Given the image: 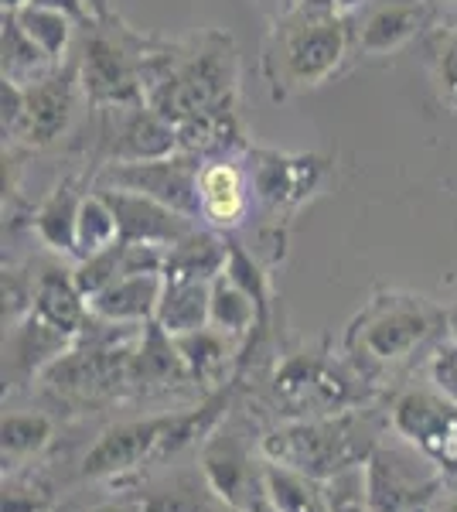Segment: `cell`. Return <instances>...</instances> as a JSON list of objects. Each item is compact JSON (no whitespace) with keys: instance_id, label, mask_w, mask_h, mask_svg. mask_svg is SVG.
Instances as JSON below:
<instances>
[{"instance_id":"6da1fadb","label":"cell","mask_w":457,"mask_h":512,"mask_svg":"<svg viewBox=\"0 0 457 512\" xmlns=\"http://www.w3.org/2000/svg\"><path fill=\"white\" fill-rule=\"evenodd\" d=\"M355 52L348 14L331 0H294L273 18L260 52V76L273 103L311 93L345 69Z\"/></svg>"},{"instance_id":"7a4b0ae2","label":"cell","mask_w":457,"mask_h":512,"mask_svg":"<svg viewBox=\"0 0 457 512\" xmlns=\"http://www.w3.org/2000/svg\"><path fill=\"white\" fill-rule=\"evenodd\" d=\"M178 41H161L140 35L120 14L96 18L82 28L76 45L82 96L96 110H120V106H144L147 93L157 86L164 69L174 59Z\"/></svg>"},{"instance_id":"3957f363","label":"cell","mask_w":457,"mask_h":512,"mask_svg":"<svg viewBox=\"0 0 457 512\" xmlns=\"http://www.w3.org/2000/svg\"><path fill=\"white\" fill-rule=\"evenodd\" d=\"M239 99V52L229 31L209 28L202 35L178 41L174 59L147 93V106L164 120L188 123L209 113L236 110Z\"/></svg>"},{"instance_id":"277c9868","label":"cell","mask_w":457,"mask_h":512,"mask_svg":"<svg viewBox=\"0 0 457 512\" xmlns=\"http://www.w3.org/2000/svg\"><path fill=\"white\" fill-rule=\"evenodd\" d=\"M440 325V315L430 308L423 297H403V294H382L372 301L369 311L348 332V345L369 359H400L434 332Z\"/></svg>"},{"instance_id":"5b68a950","label":"cell","mask_w":457,"mask_h":512,"mask_svg":"<svg viewBox=\"0 0 457 512\" xmlns=\"http://www.w3.org/2000/svg\"><path fill=\"white\" fill-rule=\"evenodd\" d=\"M82 86H79V65L76 55L62 62L58 69L48 72L45 79L24 86V113L21 123L4 144H21L28 151H45L55 140L69 134L72 120H76Z\"/></svg>"},{"instance_id":"8992f818","label":"cell","mask_w":457,"mask_h":512,"mask_svg":"<svg viewBox=\"0 0 457 512\" xmlns=\"http://www.w3.org/2000/svg\"><path fill=\"white\" fill-rule=\"evenodd\" d=\"M205 158L198 154H171L161 161H140V164H103L96 175V185L127 188V192H140L147 198L171 205L174 212L188 219L198 216V175H202Z\"/></svg>"},{"instance_id":"52a82bcc","label":"cell","mask_w":457,"mask_h":512,"mask_svg":"<svg viewBox=\"0 0 457 512\" xmlns=\"http://www.w3.org/2000/svg\"><path fill=\"white\" fill-rule=\"evenodd\" d=\"M249 188L267 209H297L328 185L331 164L318 154H280L249 147L246 151Z\"/></svg>"},{"instance_id":"ba28073f","label":"cell","mask_w":457,"mask_h":512,"mask_svg":"<svg viewBox=\"0 0 457 512\" xmlns=\"http://www.w3.org/2000/svg\"><path fill=\"white\" fill-rule=\"evenodd\" d=\"M110 113L116 123L103 127V154L106 164H140V161H161L181 151L178 127L164 120L151 106H120Z\"/></svg>"},{"instance_id":"9c48e42d","label":"cell","mask_w":457,"mask_h":512,"mask_svg":"<svg viewBox=\"0 0 457 512\" xmlns=\"http://www.w3.org/2000/svg\"><path fill=\"white\" fill-rule=\"evenodd\" d=\"M393 424L403 437L457 475V403L437 393H406L393 410Z\"/></svg>"},{"instance_id":"30bf717a","label":"cell","mask_w":457,"mask_h":512,"mask_svg":"<svg viewBox=\"0 0 457 512\" xmlns=\"http://www.w3.org/2000/svg\"><path fill=\"white\" fill-rule=\"evenodd\" d=\"M106 195L110 209L116 212V226H120V243H147V246H174L198 229V219H188L174 212L171 205L147 198L127 188L96 185Z\"/></svg>"},{"instance_id":"8fae6325","label":"cell","mask_w":457,"mask_h":512,"mask_svg":"<svg viewBox=\"0 0 457 512\" xmlns=\"http://www.w3.org/2000/svg\"><path fill=\"white\" fill-rule=\"evenodd\" d=\"M434 21V0H372L365 4L362 21L355 24V52L393 55L423 35Z\"/></svg>"},{"instance_id":"7c38bea8","label":"cell","mask_w":457,"mask_h":512,"mask_svg":"<svg viewBox=\"0 0 457 512\" xmlns=\"http://www.w3.org/2000/svg\"><path fill=\"white\" fill-rule=\"evenodd\" d=\"M253 188H249L246 164L239 158H212L198 175V216L215 233H232L243 226Z\"/></svg>"},{"instance_id":"4fadbf2b","label":"cell","mask_w":457,"mask_h":512,"mask_svg":"<svg viewBox=\"0 0 457 512\" xmlns=\"http://www.w3.org/2000/svg\"><path fill=\"white\" fill-rule=\"evenodd\" d=\"M86 198V178L72 175L62 178L48 192L45 202L35 212V229L52 250L76 256V233H79V209Z\"/></svg>"},{"instance_id":"5bb4252c","label":"cell","mask_w":457,"mask_h":512,"mask_svg":"<svg viewBox=\"0 0 457 512\" xmlns=\"http://www.w3.org/2000/svg\"><path fill=\"white\" fill-rule=\"evenodd\" d=\"M161 294L164 291L157 274H120L93 297V308L103 318H144L161 304Z\"/></svg>"},{"instance_id":"9a60e30c","label":"cell","mask_w":457,"mask_h":512,"mask_svg":"<svg viewBox=\"0 0 457 512\" xmlns=\"http://www.w3.org/2000/svg\"><path fill=\"white\" fill-rule=\"evenodd\" d=\"M0 45H4V79L18 82V86H31V82L45 79L48 72L58 69V62L48 59L35 41H31L28 31L21 28L14 11H4V41Z\"/></svg>"},{"instance_id":"2e32d148","label":"cell","mask_w":457,"mask_h":512,"mask_svg":"<svg viewBox=\"0 0 457 512\" xmlns=\"http://www.w3.org/2000/svg\"><path fill=\"white\" fill-rule=\"evenodd\" d=\"M14 18L21 21V28L28 31L31 41L48 55L52 62L62 65L65 59H72V38H76L79 24L62 11H52V7H41V4H21L14 11Z\"/></svg>"},{"instance_id":"e0dca14e","label":"cell","mask_w":457,"mask_h":512,"mask_svg":"<svg viewBox=\"0 0 457 512\" xmlns=\"http://www.w3.org/2000/svg\"><path fill=\"white\" fill-rule=\"evenodd\" d=\"M205 315H212V291H205V280L171 277L168 291L161 294V321L168 332H195Z\"/></svg>"},{"instance_id":"ac0fdd59","label":"cell","mask_w":457,"mask_h":512,"mask_svg":"<svg viewBox=\"0 0 457 512\" xmlns=\"http://www.w3.org/2000/svg\"><path fill=\"white\" fill-rule=\"evenodd\" d=\"M120 243V226H116V212L110 209L106 195L93 188L86 198H82L79 209V233H76V256L86 260V256H96L110 246Z\"/></svg>"},{"instance_id":"d6986e66","label":"cell","mask_w":457,"mask_h":512,"mask_svg":"<svg viewBox=\"0 0 457 512\" xmlns=\"http://www.w3.org/2000/svg\"><path fill=\"white\" fill-rule=\"evenodd\" d=\"M38 308L55 328L72 332V328H76V321H79V291L65 284L58 274H48L45 280H41V287H38Z\"/></svg>"},{"instance_id":"ffe728a7","label":"cell","mask_w":457,"mask_h":512,"mask_svg":"<svg viewBox=\"0 0 457 512\" xmlns=\"http://www.w3.org/2000/svg\"><path fill=\"white\" fill-rule=\"evenodd\" d=\"M249 294L243 284H236L232 277H222L215 280L212 287V318L219 321V325H226L229 332H239L243 325H249V318H253V301H249Z\"/></svg>"},{"instance_id":"44dd1931","label":"cell","mask_w":457,"mask_h":512,"mask_svg":"<svg viewBox=\"0 0 457 512\" xmlns=\"http://www.w3.org/2000/svg\"><path fill=\"white\" fill-rule=\"evenodd\" d=\"M434 72H437L440 99H444L451 110H457V24L451 31H444V35H440Z\"/></svg>"},{"instance_id":"7402d4cb","label":"cell","mask_w":457,"mask_h":512,"mask_svg":"<svg viewBox=\"0 0 457 512\" xmlns=\"http://www.w3.org/2000/svg\"><path fill=\"white\" fill-rule=\"evenodd\" d=\"M430 376L440 386V393L457 403V342L440 345L434 362H430Z\"/></svg>"},{"instance_id":"603a6c76","label":"cell","mask_w":457,"mask_h":512,"mask_svg":"<svg viewBox=\"0 0 457 512\" xmlns=\"http://www.w3.org/2000/svg\"><path fill=\"white\" fill-rule=\"evenodd\" d=\"M0 123H4V140L18 130L21 123V113H24V86H18V82L4 79V86H0Z\"/></svg>"},{"instance_id":"cb8c5ba5","label":"cell","mask_w":457,"mask_h":512,"mask_svg":"<svg viewBox=\"0 0 457 512\" xmlns=\"http://www.w3.org/2000/svg\"><path fill=\"white\" fill-rule=\"evenodd\" d=\"M31 4H41V7H52V11L69 14V18L79 24V28H86V24L96 21V14H93V7H89V0H31Z\"/></svg>"},{"instance_id":"d4e9b609","label":"cell","mask_w":457,"mask_h":512,"mask_svg":"<svg viewBox=\"0 0 457 512\" xmlns=\"http://www.w3.org/2000/svg\"><path fill=\"white\" fill-rule=\"evenodd\" d=\"M331 4L338 7L342 14H352V11H359V7H365V4H372V0H331Z\"/></svg>"},{"instance_id":"484cf974","label":"cell","mask_w":457,"mask_h":512,"mask_svg":"<svg viewBox=\"0 0 457 512\" xmlns=\"http://www.w3.org/2000/svg\"><path fill=\"white\" fill-rule=\"evenodd\" d=\"M89 7H93L96 18H110V14H113V4H110V0H89Z\"/></svg>"},{"instance_id":"4316f807","label":"cell","mask_w":457,"mask_h":512,"mask_svg":"<svg viewBox=\"0 0 457 512\" xmlns=\"http://www.w3.org/2000/svg\"><path fill=\"white\" fill-rule=\"evenodd\" d=\"M21 4H28V0H4V11H18Z\"/></svg>"},{"instance_id":"83f0119b","label":"cell","mask_w":457,"mask_h":512,"mask_svg":"<svg viewBox=\"0 0 457 512\" xmlns=\"http://www.w3.org/2000/svg\"><path fill=\"white\" fill-rule=\"evenodd\" d=\"M434 4H457V0H434Z\"/></svg>"},{"instance_id":"f1b7e54d","label":"cell","mask_w":457,"mask_h":512,"mask_svg":"<svg viewBox=\"0 0 457 512\" xmlns=\"http://www.w3.org/2000/svg\"><path fill=\"white\" fill-rule=\"evenodd\" d=\"M277 4H284V7H287V4H294V0H277Z\"/></svg>"},{"instance_id":"f546056e","label":"cell","mask_w":457,"mask_h":512,"mask_svg":"<svg viewBox=\"0 0 457 512\" xmlns=\"http://www.w3.org/2000/svg\"><path fill=\"white\" fill-rule=\"evenodd\" d=\"M454 335H457V311H454Z\"/></svg>"}]
</instances>
